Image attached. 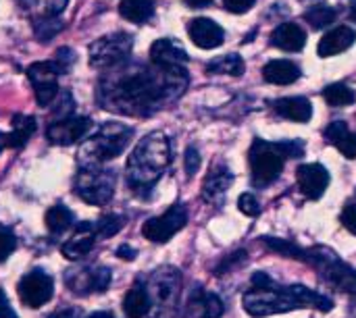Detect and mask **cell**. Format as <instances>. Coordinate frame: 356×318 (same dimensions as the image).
<instances>
[{"mask_svg": "<svg viewBox=\"0 0 356 318\" xmlns=\"http://www.w3.org/2000/svg\"><path fill=\"white\" fill-rule=\"evenodd\" d=\"M121 65L113 67L115 71L104 75L96 90V100L106 110L123 115H150L167 100H173L175 94L184 92L186 71H167L156 65L154 69L144 65Z\"/></svg>", "mask_w": 356, "mask_h": 318, "instance_id": "obj_1", "label": "cell"}, {"mask_svg": "<svg viewBox=\"0 0 356 318\" xmlns=\"http://www.w3.org/2000/svg\"><path fill=\"white\" fill-rule=\"evenodd\" d=\"M244 310L254 318H265L271 315H284L300 308H317L321 312H330L334 302L305 285L282 287L275 281L265 287H252L242 298Z\"/></svg>", "mask_w": 356, "mask_h": 318, "instance_id": "obj_2", "label": "cell"}, {"mask_svg": "<svg viewBox=\"0 0 356 318\" xmlns=\"http://www.w3.org/2000/svg\"><path fill=\"white\" fill-rule=\"evenodd\" d=\"M171 162V144L163 131L140 140L127 160V183L134 192H150Z\"/></svg>", "mask_w": 356, "mask_h": 318, "instance_id": "obj_3", "label": "cell"}, {"mask_svg": "<svg viewBox=\"0 0 356 318\" xmlns=\"http://www.w3.org/2000/svg\"><path fill=\"white\" fill-rule=\"evenodd\" d=\"M134 135V129L125 123H104L83 146L79 156L86 165H98L117 158Z\"/></svg>", "mask_w": 356, "mask_h": 318, "instance_id": "obj_4", "label": "cell"}, {"mask_svg": "<svg viewBox=\"0 0 356 318\" xmlns=\"http://www.w3.org/2000/svg\"><path fill=\"white\" fill-rule=\"evenodd\" d=\"M115 183H117V177H115L113 171L98 169L96 165H86L77 173L73 190L83 202H88L92 206H100V204H106L113 198Z\"/></svg>", "mask_w": 356, "mask_h": 318, "instance_id": "obj_5", "label": "cell"}, {"mask_svg": "<svg viewBox=\"0 0 356 318\" xmlns=\"http://www.w3.org/2000/svg\"><path fill=\"white\" fill-rule=\"evenodd\" d=\"M305 262L313 265L340 292L355 294L356 296V271L353 267H348L344 260H340V256H336L332 250H327V248L307 250Z\"/></svg>", "mask_w": 356, "mask_h": 318, "instance_id": "obj_6", "label": "cell"}, {"mask_svg": "<svg viewBox=\"0 0 356 318\" xmlns=\"http://www.w3.org/2000/svg\"><path fill=\"white\" fill-rule=\"evenodd\" d=\"M134 40L129 33H108L90 46V65L96 69H113L127 60L131 54Z\"/></svg>", "mask_w": 356, "mask_h": 318, "instance_id": "obj_7", "label": "cell"}, {"mask_svg": "<svg viewBox=\"0 0 356 318\" xmlns=\"http://www.w3.org/2000/svg\"><path fill=\"white\" fill-rule=\"evenodd\" d=\"M284 152L277 144H267L263 140H254L250 148V169L257 183H271L284 171Z\"/></svg>", "mask_w": 356, "mask_h": 318, "instance_id": "obj_8", "label": "cell"}, {"mask_svg": "<svg viewBox=\"0 0 356 318\" xmlns=\"http://www.w3.org/2000/svg\"><path fill=\"white\" fill-rule=\"evenodd\" d=\"M63 73L56 60H40L27 69V77L33 85L35 100L40 106H50L58 94V75Z\"/></svg>", "mask_w": 356, "mask_h": 318, "instance_id": "obj_9", "label": "cell"}, {"mask_svg": "<svg viewBox=\"0 0 356 318\" xmlns=\"http://www.w3.org/2000/svg\"><path fill=\"white\" fill-rule=\"evenodd\" d=\"M188 223V212L181 204L171 206L165 215L148 219L142 227V235L154 244H165L169 242L177 231L184 229V225Z\"/></svg>", "mask_w": 356, "mask_h": 318, "instance_id": "obj_10", "label": "cell"}, {"mask_svg": "<svg viewBox=\"0 0 356 318\" xmlns=\"http://www.w3.org/2000/svg\"><path fill=\"white\" fill-rule=\"evenodd\" d=\"M54 294V281L48 273L35 269L19 281V298L29 308H42Z\"/></svg>", "mask_w": 356, "mask_h": 318, "instance_id": "obj_11", "label": "cell"}, {"mask_svg": "<svg viewBox=\"0 0 356 318\" xmlns=\"http://www.w3.org/2000/svg\"><path fill=\"white\" fill-rule=\"evenodd\" d=\"M92 121L88 117H60L50 123L46 129V137L54 146H71L88 135Z\"/></svg>", "mask_w": 356, "mask_h": 318, "instance_id": "obj_12", "label": "cell"}, {"mask_svg": "<svg viewBox=\"0 0 356 318\" xmlns=\"http://www.w3.org/2000/svg\"><path fill=\"white\" fill-rule=\"evenodd\" d=\"M150 60L152 65L167 71H186L188 54L177 42L169 37H161L150 46Z\"/></svg>", "mask_w": 356, "mask_h": 318, "instance_id": "obj_13", "label": "cell"}, {"mask_svg": "<svg viewBox=\"0 0 356 318\" xmlns=\"http://www.w3.org/2000/svg\"><path fill=\"white\" fill-rule=\"evenodd\" d=\"M298 185H300V192L309 198V200H319L327 185H330V173L325 167L317 165V162H311V165H302L298 171Z\"/></svg>", "mask_w": 356, "mask_h": 318, "instance_id": "obj_14", "label": "cell"}, {"mask_svg": "<svg viewBox=\"0 0 356 318\" xmlns=\"http://www.w3.org/2000/svg\"><path fill=\"white\" fill-rule=\"evenodd\" d=\"M188 33H190V40L202 50H213L221 46L225 40V31L213 19H207V17L192 19L188 25Z\"/></svg>", "mask_w": 356, "mask_h": 318, "instance_id": "obj_15", "label": "cell"}, {"mask_svg": "<svg viewBox=\"0 0 356 318\" xmlns=\"http://www.w3.org/2000/svg\"><path fill=\"white\" fill-rule=\"evenodd\" d=\"M69 287L75 294H90V292H104L111 283V271L104 267L98 269H88V271H79L73 277L67 279Z\"/></svg>", "mask_w": 356, "mask_h": 318, "instance_id": "obj_16", "label": "cell"}, {"mask_svg": "<svg viewBox=\"0 0 356 318\" xmlns=\"http://www.w3.org/2000/svg\"><path fill=\"white\" fill-rule=\"evenodd\" d=\"M356 42V31L348 25H340L332 31H327L321 42H319V56L321 58H330V56H336L340 52H346L353 44Z\"/></svg>", "mask_w": 356, "mask_h": 318, "instance_id": "obj_17", "label": "cell"}, {"mask_svg": "<svg viewBox=\"0 0 356 318\" xmlns=\"http://www.w3.org/2000/svg\"><path fill=\"white\" fill-rule=\"evenodd\" d=\"M223 315V302L209 292L196 290L186 306V318H219Z\"/></svg>", "mask_w": 356, "mask_h": 318, "instance_id": "obj_18", "label": "cell"}, {"mask_svg": "<svg viewBox=\"0 0 356 318\" xmlns=\"http://www.w3.org/2000/svg\"><path fill=\"white\" fill-rule=\"evenodd\" d=\"M94 242H96V231H94V223H79L73 237L60 248L63 256L69 258V260H77L81 256H86L92 248H94Z\"/></svg>", "mask_w": 356, "mask_h": 318, "instance_id": "obj_19", "label": "cell"}, {"mask_svg": "<svg viewBox=\"0 0 356 318\" xmlns=\"http://www.w3.org/2000/svg\"><path fill=\"white\" fill-rule=\"evenodd\" d=\"M271 44L282 50H288V52H298L307 44V33L296 23H282L271 33Z\"/></svg>", "mask_w": 356, "mask_h": 318, "instance_id": "obj_20", "label": "cell"}, {"mask_svg": "<svg viewBox=\"0 0 356 318\" xmlns=\"http://www.w3.org/2000/svg\"><path fill=\"white\" fill-rule=\"evenodd\" d=\"M232 181H234V175L225 165L211 169V173L207 175V179L202 183V198L209 200V202L221 200L225 196V192L229 190Z\"/></svg>", "mask_w": 356, "mask_h": 318, "instance_id": "obj_21", "label": "cell"}, {"mask_svg": "<svg viewBox=\"0 0 356 318\" xmlns=\"http://www.w3.org/2000/svg\"><path fill=\"white\" fill-rule=\"evenodd\" d=\"M263 77H265V81L275 83V85H290L300 77V67L292 60L277 58V60H271L265 65Z\"/></svg>", "mask_w": 356, "mask_h": 318, "instance_id": "obj_22", "label": "cell"}, {"mask_svg": "<svg viewBox=\"0 0 356 318\" xmlns=\"http://www.w3.org/2000/svg\"><path fill=\"white\" fill-rule=\"evenodd\" d=\"M275 112L294 123H307L313 117V106L307 98H282L275 102Z\"/></svg>", "mask_w": 356, "mask_h": 318, "instance_id": "obj_23", "label": "cell"}, {"mask_svg": "<svg viewBox=\"0 0 356 318\" xmlns=\"http://www.w3.org/2000/svg\"><path fill=\"white\" fill-rule=\"evenodd\" d=\"M150 308H152V300H150L148 290L142 283H136L125 294V300H123L125 315H127V318H144L148 317Z\"/></svg>", "mask_w": 356, "mask_h": 318, "instance_id": "obj_24", "label": "cell"}, {"mask_svg": "<svg viewBox=\"0 0 356 318\" xmlns=\"http://www.w3.org/2000/svg\"><path fill=\"white\" fill-rule=\"evenodd\" d=\"M325 135L346 158H356V135L344 121H334L325 129Z\"/></svg>", "mask_w": 356, "mask_h": 318, "instance_id": "obj_25", "label": "cell"}, {"mask_svg": "<svg viewBox=\"0 0 356 318\" xmlns=\"http://www.w3.org/2000/svg\"><path fill=\"white\" fill-rule=\"evenodd\" d=\"M10 125H13V129L6 135V146L8 148H23L35 131V119L27 117V115H15Z\"/></svg>", "mask_w": 356, "mask_h": 318, "instance_id": "obj_26", "label": "cell"}, {"mask_svg": "<svg viewBox=\"0 0 356 318\" xmlns=\"http://www.w3.org/2000/svg\"><path fill=\"white\" fill-rule=\"evenodd\" d=\"M119 12L123 19L142 25L154 15V2L152 0H121Z\"/></svg>", "mask_w": 356, "mask_h": 318, "instance_id": "obj_27", "label": "cell"}, {"mask_svg": "<svg viewBox=\"0 0 356 318\" xmlns=\"http://www.w3.org/2000/svg\"><path fill=\"white\" fill-rule=\"evenodd\" d=\"M246 65L242 60L240 54H225V56H219L215 60H211L207 65V71L209 73H215V75H232V77H240L244 73Z\"/></svg>", "mask_w": 356, "mask_h": 318, "instance_id": "obj_28", "label": "cell"}, {"mask_svg": "<svg viewBox=\"0 0 356 318\" xmlns=\"http://www.w3.org/2000/svg\"><path fill=\"white\" fill-rule=\"evenodd\" d=\"M44 221H46V229H48L50 233H63V231H67V229L73 227L75 217H73V212H71L67 206L56 204V206H52V208L46 212Z\"/></svg>", "mask_w": 356, "mask_h": 318, "instance_id": "obj_29", "label": "cell"}, {"mask_svg": "<svg viewBox=\"0 0 356 318\" xmlns=\"http://www.w3.org/2000/svg\"><path fill=\"white\" fill-rule=\"evenodd\" d=\"M323 98L330 106H348L356 100V94L346 83H332L323 90Z\"/></svg>", "mask_w": 356, "mask_h": 318, "instance_id": "obj_30", "label": "cell"}, {"mask_svg": "<svg viewBox=\"0 0 356 318\" xmlns=\"http://www.w3.org/2000/svg\"><path fill=\"white\" fill-rule=\"evenodd\" d=\"M336 15H338L336 8H332L327 4H315L305 12V21L311 23V27H315V29H323L336 21Z\"/></svg>", "mask_w": 356, "mask_h": 318, "instance_id": "obj_31", "label": "cell"}, {"mask_svg": "<svg viewBox=\"0 0 356 318\" xmlns=\"http://www.w3.org/2000/svg\"><path fill=\"white\" fill-rule=\"evenodd\" d=\"M125 225V219L119 215H104L98 223H94V231H96V240H106L117 235Z\"/></svg>", "mask_w": 356, "mask_h": 318, "instance_id": "obj_32", "label": "cell"}, {"mask_svg": "<svg viewBox=\"0 0 356 318\" xmlns=\"http://www.w3.org/2000/svg\"><path fill=\"white\" fill-rule=\"evenodd\" d=\"M263 244H265L269 250L284 254L286 258H296V260H305V258H307V250L298 248V246L292 244V242L277 240V237H263Z\"/></svg>", "mask_w": 356, "mask_h": 318, "instance_id": "obj_33", "label": "cell"}, {"mask_svg": "<svg viewBox=\"0 0 356 318\" xmlns=\"http://www.w3.org/2000/svg\"><path fill=\"white\" fill-rule=\"evenodd\" d=\"M60 27H63V23H60L56 17H46V15H42V17H38V19L33 21V29H35V35H38L40 40L52 37L54 33L60 31Z\"/></svg>", "mask_w": 356, "mask_h": 318, "instance_id": "obj_34", "label": "cell"}, {"mask_svg": "<svg viewBox=\"0 0 356 318\" xmlns=\"http://www.w3.org/2000/svg\"><path fill=\"white\" fill-rule=\"evenodd\" d=\"M15 248H17V237L8 229L0 227V262H4L15 252Z\"/></svg>", "mask_w": 356, "mask_h": 318, "instance_id": "obj_35", "label": "cell"}, {"mask_svg": "<svg viewBox=\"0 0 356 318\" xmlns=\"http://www.w3.org/2000/svg\"><path fill=\"white\" fill-rule=\"evenodd\" d=\"M238 208H240V212H244L246 217H257V215L261 212V204H259L257 196H252V194H242V196L238 198Z\"/></svg>", "mask_w": 356, "mask_h": 318, "instance_id": "obj_36", "label": "cell"}, {"mask_svg": "<svg viewBox=\"0 0 356 318\" xmlns=\"http://www.w3.org/2000/svg\"><path fill=\"white\" fill-rule=\"evenodd\" d=\"M200 152L194 148V146H190L188 150H186V173H188V177H194L196 173H198V169H200Z\"/></svg>", "mask_w": 356, "mask_h": 318, "instance_id": "obj_37", "label": "cell"}, {"mask_svg": "<svg viewBox=\"0 0 356 318\" xmlns=\"http://www.w3.org/2000/svg\"><path fill=\"white\" fill-rule=\"evenodd\" d=\"M277 146H280V150L284 152V156H286V158H300V156H302V152H305V144H302V142H298V140L282 142V144H277Z\"/></svg>", "mask_w": 356, "mask_h": 318, "instance_id": "obj_38", "label": "cell"}, {"mask_svg": "<svg viewBox=\"0 0 356 318\" xmlns=\"http://www.w3.org/2000/svg\"><path fill=\"white\" fill-rule=\"evenodd\" d=\"M254 2L257 0H223V6H225V10H229L234 15H242V12H248Z\"/></svg>", "mask_w": 356, "mask_h": 318, "instance_id": "obj_39", "label": "cell"}, {"mask_svg": "<svg viewBox=\"0 0 356 318\" xmlns=\"http://www.w3.org/2000/svg\"><path fill=\"white\" fill-rule=\"evenodd\" d=\"M342 225L350 231V233H355L356 235V204L355 202H350V204H346L344 206V210H342Z\"/></svg>", "mask_w": 356, "mask_h": 318, "instance_id": "obj_40", "label": "cell"}, {"mask_svg": "<svg viewBox=\"0 0 356 318\" xmlns=\"http://www.w3.org/2000/svg\"><path fill=\"white\" fill-rule=\"evenodd\" d=\"M54 60L60 65L63 73H67V71L71 69L73 60H75V54H73V50H71V48H58V50H56V58H54Z\"/></svg>", "mask_w": 356, "mask_h": 318, "instance_id": "obj_41", "label": "cell"}, {"mask_svg": "<svg viewBox=\"0 0 356 318\" xmlns=\"http://www.w3.org/2000/svg\"><path fill=\"white\" fill-rule=\"evenodd\" d=\"M69 0H44V15L46 17H58L67 8Z\"/></svg>", "mask_w": 356, "mask_h": 318, "instance_id": "obj_42", "label": "cell"}, {"mask_svg": "<svg viewBox=\"0 0 356 318\" xmlns=\"http://www.w3.org/2000/svg\"><path fill=\"white\" fill-rule=\"evenodd\" d=\"M0 318H17V312L10 308V304H8V300H6L2 290H0Z\"/></svg>", "mask_w": 356, "mask_h": 318, "instance_id": "obj_43", "label": "cell"}, {"mask_svg": "<svg viewBox=\"0 0 356 318\" xmlns=\"http://www.w3.org/2000/svg\"><path fill=\"white\" fill-rule=\"evenodd\" d=\"M269 283H273V279H271L267 273H254V275H252V285H254V287H265V285H269Z\"/></svg>", "mask_w": 356, "mask_h": 318, "instance_id": "obj_44", "label": "cell"}, {"mask_svg": "<svg viewBox=\"0 0 356 318\" xmlns=\"http://www.w3.org/2000/svg\"><path fill=\"white\" fill-rule=\"evenodd\" d=\"M117 256L123 258V260H134V258H136V250L129 248V246H121V248L117 250Z\"/></svg>", "mask_w": 356, "mask_h": 318, "instance_id": "obj_45", "label": "cell"}, {"mask_svg": "<svg viewBox=\"0 0 356 318\" xmlns=\"http://www.w3.org/2000/svg\"><path fill=\"white\" fill-rule=\"evenodd\" d=\"M48 318H77V312H75V310H71V308H65V310H56V312H52Z\"/></svg>", "mask_w": 356, "mask_h": 318, "instance_id": "obj_46", "label": "cell"}, {"mask_svg": "<svg viewBox=\"0 0 356 318\" xmlns=\"http://www.w3.org/2000/svg\"><path fill=\"white\" fill-rule=\"evenodd\" d=\"M190 8H204V6H209L213 0H184Z\"/></svg>", "mask_w": 356, "mask_h": 318, "instance_id": "obj_47", "label": "cell"}, {"mask_svg": "<svg viewBox=\"0 0 356 318\" xmlns=\"http://www.w3.org/2000/svg\"><path fill=\"white\" fill-rule=\"evenodd\" d=\"M88 318H115L111 312H94V315H90Z\"/></svg>", "mask_w": 356, "mask_h": 318, "instance_id": "obj_48", "label": "cell"}, {"mask_svg": "<svg viewBox=\"0 0 356 318\" xmlns=\"http://www.w3.org/2000/svg\"><path fill=\"white\" fill-rule=\"evenodd\" d=\"M350 17H353V21H356V0H353V4H350Z\"/></svg>", "mask_w": 356, "mask_h": 318, "instance_id": "obj_49", "label": "cell"}, {"mask_svg": "<svg viewBox=\"0 0 356 318\" xmlns=\"http://www.w3.org/2000/svg\"><path fill=\"white\" fill-rule=\"evenodd\" d=\"M6 146V135L4 133H0V152H2V148Z\"/></svg>", "mask_w": 356, "mask_h": 318, "instance_id": "obj_50", "label": "cell"}]
</instances>
